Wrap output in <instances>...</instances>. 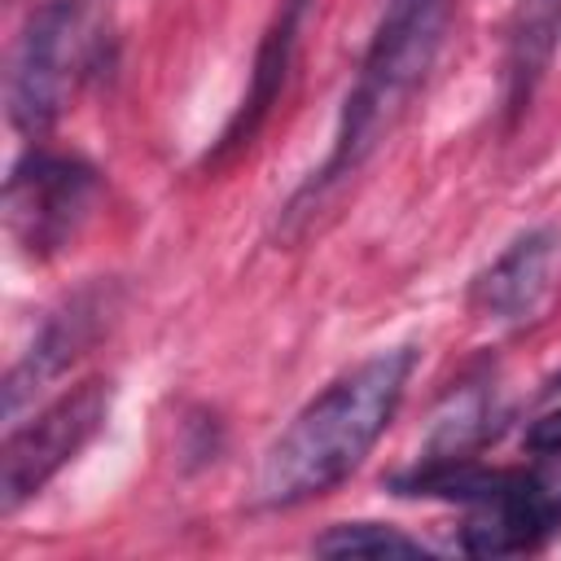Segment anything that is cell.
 Returning a JSON list of instances; mask_svg holds the SVG:
<instances>
[{
    "instance_id": "6da1fadb",
    "label": "cell",
    "mask_w": 561,
    "mask_h": 561,
    "mask_svg": "<svg viewBox=\"0 0 561 561\" xmlns=\"http://www.w3.org/2000/svg\"><path fill=\"white\" fill-rule=\"evenodd\" d=\"M412 368L416 346H390L329 381L267 447L254 478V504L294 508L346 482L386 434Z\"/></svg>"
},
{
    "instance_id": "7a4b0ae2",
    "label": "cell",
    "mask_w": 561,
    "mask_h": 561,
    "mask_svg": "<svg viewBox=\"0 0 561 561\" xmlns=\"http://www.w3.org/2000/svg\"><path fill=\"white\" fill-rule=\"evenodd\" d=\"M451 9H456V0H386L373 44L359 61L351 92H346V105H342V118L333 131V149H329L324 167L285 206L289 228L298 219H307L342 180H351L381 149V140L394 131V123L408 114L412 96L421 92L430 66L438 57Z\"/></svg>"
},
{
    "instance_id": "3957f363",
    "label": "cell",
    "mask_w": 561,
    "mask_h": 561,
    "mask_svg": "<svg viewBox=\"0 0 561 561\" xmlns=\"http://www.w3.org/2000/svg\"><path fill=\"white\" fill-rule=\"evenodd\" d=\"M88 0H44L31 9L9 57V118L22 136L53 131L88 66Z\"/></svg>"
},
{
    "instance_id": "277c9868",
    "label": "cell",
    "mask_w": 561,
    "mask_h": 561,
    "mask_svg": "<svg viewBox=\"0 0 561 561\" xmlns=\"http://www.w3.org/2000/svg\"><path fill=\"white\" fill-rule=\"evenodd\" d=\"M101 197V175L92 162L53 149H26L4 180V224L26 259L61 254Z\"/></svg>"
},
{
    "instance_id": "5b68a950",
    "label": "cell",
    "mask_w": 561,
    "mask_h": 561,
    "mask_svg": "<svg viewBox=\"0 0 561 561\" xmlns=\"http://www.w3.org/2000/svg\"><path fill=\"white\" fill-rule=\"evenodd\" d=\"M114 403V386L105 377H88L75 390L57 394L31 421H13L0 447V513H18L31 495L48 486V478L70 465L105 425Z\"/></svg>"
},
{
    "instance_id": "8992f818",
    "label": "cell",
    "mask_w": 561,
    "mask_h": 561,
    "mask_svg": "<svg viewBox=\"0 0 561 561\" xmlns=\"http://www.w3.org/2000/svg\"><path fill=\"white\" fill-rule=\"evenodd\" d=\"M552 530H561V456L530 469H486L460 548L469 557H513L539 548Z\"/></svg>"
},
{
    "instance_id": "52a82bcc",
    "label": "cell",
    "mask_w": 561,
    "mask_h": 561,
    "mask_svg": "<svg viewBox=\"0 0 561 561\" xmlns=\"http://www.w3.org/2000/svg\"><path fill=\"white\" fill-rule=\"evenodd\" d=\"M110 316H114L110 285H88V289L70 294L57 311H48V320L39 324V333L31 337V346L4 377V416L18 421L22 403L35 399V390H44L48 381H57L105 333Z\"/></svg>"
},
{
    "instance_id": "ba28073f",
    "label": "cell",
    "mask_w": 561,
    "mask_h": 561,
    "mask_svg": "<svg viewBox=\"0 0 561 561\" xmlns=\"http://www.w3.org/2000/svg\"><path fill=\"white\" fill-rule=\"evenodd\" d=\"M311 0H280V9L272 13L263 39H259V53H254V70H250V88L237 105V114L228 118V127L219 131V140L210 145L206 153V167H224L232 162L241 149H250V140L263 131L272 105L280 101V88L289 79V66H294V48H298V31H302V18H307Z\"/></svg>"
},
{
    "instance_id": "9c48e42d",
    "label": "cell",
    "mask_w": 561,
    "mask_h": 561,
    "mask_svg": "<svg viewBox=\"0 0 561 561\" xmlns=\"http://www.w3.org/2000/svg\"><path fill=\"white\" fill-rule=\"evenodd\" d=\"M561 259V232L557 228H530L517 241H508L504 254H495L491 267H482L469 285V307L486 320H526L552 289Z\"/></svg>"
},
{
    "instance_id": "30bf717a",
    "label": "cell",
    "mask_w": 561,
    "mask_h": 561,
    "mask_svg": "<svg viewBox=\"0 0 561 561\" xmlns=\"http://www.w3.org/2000/svg\"><path fill=\"white\" fill-rule=\"evenodd\" d=\"M557 35H561V0H517L504 26V66H500V96L508 118H517L543 70L552 66L557 53Z\"/></svg>"
},
{
    "instance_id": "8fae6325",
    "label": "cell",
    "mask_w": 561,
    "mask_h": 561,
    "mask_svg": "<svg viewBox=\"0 0 561 561\" xmlns=\"http://www.w3.org/2000/svg\"><path fill=\"white\" fill-rule=\"evenodd\" d=\"M500 408L486 394V386H465L460 394L447 399V408L434 416V434L425 443L430 460H456L478 451L482 443H491L500 434Z\"/></svg>"
},
{
    "instance_id": "7c38bea8",
    "label": "cell",
    "mask_w": 561,
    "mask_h": 561,
    "mask_svg": "<svg viewBox=\"0 0 561 561\" xmlns=\"http://www.w3.org/2000/svg\"><path fill=\"white\" fill-rule=\"evenodd\" d=\"M320 557H430V548L394 526H381V522H342V526H329L316 543H311Z\"/></svg>"
},
{
    "instance_id": "4fadbf2b",
    "label": "cell",
    "mask_w": 561,
    "mask_h": 561,
    "mask_svg": "<svg viewBox=\"0 0 561 561\" xmlns=\"http://www.w3.org/2000/svg\"><path fill=\"white\" fill-rule=\"evenodd\" d=\"M526 451L535 456H561V408H548L526 425Z\"/></svg>"
},
{
    "instance_id": "5bb4252c",
    "label": "cell",
    "mask_w": 561,
    "mask_h": 561,
    "mask_svg": "<svg viewBox=\"0 0 561 561\" xmlns=\"http://www.w3.org/2000/svg\"><path fill=\"white\" fill-rule=\"evenodd\" d=\"M552 386H561V377H552Z\"/></svg>"
}]
</instances>
